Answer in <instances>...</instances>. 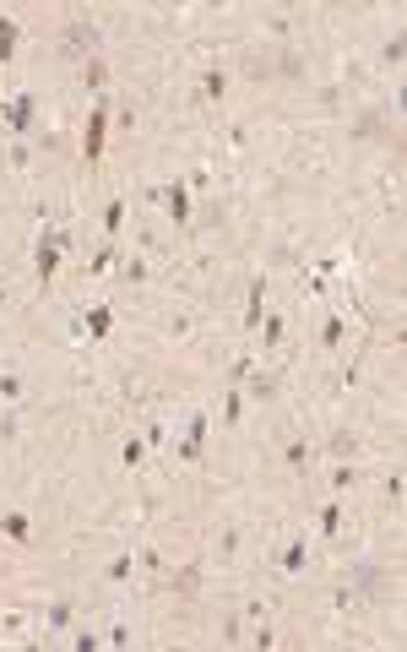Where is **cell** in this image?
Instances as JSON below:
<instances>
[{
    "label": "cell",
    "instance_id": "5b68a950",
    "mask_svg": "<svg viewBox=\"0 0 407 652\" xmlns=\"http://www.w3.org/2000/svg\"><path fill=\"white\" fill-rule=\"evenodd\" d=\"M0 533H5V538H16V544H27V538H33V527H27V516H22V511H5V516H0Z\"/></svg>",
    "mask_w": 407,
    "mask_h": 652
},
{
    "label": "cell",
    "instance_id": "3957f363",
    "mask_svg": "<svg viewBox=\"0 0 407 652\" xmlns=\"http://www.w3.org/2000/svg\"><path fill=\"white\" fill-rule=\"evenodd\" d=\"M158 196H163V207L174 213V223L190 217V196H185V185H169V191H158Z\"/></svg>",
    "mask_w": 407,
    "mask_h": 652
},
{
    "label": "cell",
    "instance_id": "7a4b0ae2",
    "mask_svg": "<svg viewBox=\"0 0 407 652\" xmlns=\"http://www.w3.org/2000/svg\"><path fill=\"white\" fill-rule=\"evenodd\" d=\"M196 587H201V566H196V560L169 577V592H180V598H196Z\"/></svg>",
    "mask_w": 407,
    "mask_h": 652
},
{
    "label": "cell",
    "instance_id": "ac0fdd59",
    "mask_svg": "<svg viewBox=\"0 0 407 652\" xmlns=\"http://www.w3.org/2000/svg\"><path fill=\"white\" fill-rule=\"evenodd\" d=\"M321 527H326V533H337V527H342V511L326 506V511H321Z\"/></svg>",
    "mask_w": 407,
    "mask_h": 652
},
{
    "label": "cell",
    "instance_id": "ba28073f",
    "mask_svg": "<svg viewBox=\"0 0 407 652\" xmlns=\"http://www.w3.org/2000/svg\"><path fill=\"white\" fill-rule=\"evenodd\" d=\"M282 462H288V468H310V446H304V440H293V446L282 451Z\"/></svg>",
    "mask_w": 407,
    "mask_h": 652
},
{
    "label": "cell",
    "instance_id": "5bb4252c",
    "mask_svg": "<svg viewBox=\"0 0 407 652\" xmlns=\"http://www.w3.org/2000/svg\"><path fill=\"white\" fill-rule=\"evenodd\" d=\"M120 223H125V202H114V207L103 213V228H109V234H120Z\"/></svg>",
    "mask_w": 407,
    "mask_h": 652
},
{
    "label": "cell",
    "instance_id": "d6986e66",
    "mask_svg": "<svg viewBox=\"0 0 407 652\" xmlns=\"http://www.w3.org/2000/svg\"><path fill=\"white\" fill-rule=\"evenodd\" d=\"M342 326H347V321H326V348H337V343H342Z\"/></svg>",
    "mask_w": 407,
    "mask_h": 652
},
{
    "label": "cell",
    "instance_id": "7c38bea8",
    "mask_svg": "<svg viewBox=\"0 0 407 652\" xmlns=\"http://www.w3.org/2000/svg\"><path fill=\"white\" fill-rule=\"evenodd\" d=\"M49 625H55V631H66V625H71V598H60V603L49 609Z\"/></svg>",
    "mask_w": 407,
    "mask_h": 652
},
{
    "label": "cell",
    "instance_id": "4fadbf2b",
    "mask_svg": "<svg viewBox=\"0 0 407 652\" xmlns=\"http://www.w3.org/2000/svg\"><path fill=\"white\" fill-rule=\"evenodd\" d=\"M228 93V76L223 71H206V98H223Z\"/></svg>",
    "mask_w": 407,
    "mask_h": 652
},
{
    "label": "cell",
    "instance_id": "8992f818",
    "mask_svg": "<svg viewBox=\"0 0 407 652\" xmlns=\"http://www.w3.org/2000/svg\"><path fill=\"white\" fill-rule=\"evenodd\" d=\"M92 44H98V27H87V22H76L66 33V49H92Z\"/></svg>",
    "mask_w": 407,
    "mask_h": 652
},
{
    "label": "cell",
    "instance_id": "30bf717a",
    "mask_svg": "<svg viewBox=\"0 0 407 652\" xmlns=\"http://www.w3.org/2000/svg\"><path fill=\"white\" fill-rule=\"evenodd\" d=\"M353 581H358V592H380V581H386V577H380L375 566H364V571H358Z\"/></svg>",
    "mask_w": 407,
    "mask_h": 652
},
{
    "label": "cell",
    "instance_id": "6da1fadb",
    "mask_svg": "<svg viewBox=\"0 0 407 652\" xmlns=\"http://www.w3.org/2000/svg\"><path fill=\"white\" fill-rule=\"evenodd\" d=\"M103 131H109V114H103V104H98V109L87 114V142H82V152H87V163H92V158L103 152Z\"/></svg>",
    "mask_w": 407,
    "mask_h": 652
},
{
    "label": "cell",
    "instance_id": "9a60e30c",
    "mask_svg": "<svg viewBox=\"0 0 407 652\" xmlns=\"http://www.w3.org/2000/svg\"><path fill=\"white\" fill-rule=\"evenodd\" d=\"M304 566V544H288V555H282V571H299Z\"/></svg>",
    "mask_w": 407,
    "mask_h": 652
},
{
    "label": "cell",
    "instance_id": "9c48e42d",
    "mask_svg": "<svg viewBox=\"0 0 407 652\" xmlns=\"http://www.w3.org/2000/svg\"><path fill=\"white\" fill-rule=\"evenodd\" d=\"M261 289H267V283H250V310H245V326H261Z\"/></svg>",
    "mask_w": 407,
    "mask_h": 652
},
{
    "label": "cell",
    "instance_id": "2e32d148",
    "mask_svg": "<svg viewBox=\"0 0 407 652\" xmlns=\"http://www.w3.org/2000/svg\"><path fill=\"white\" fill-rule=\"evenodd\" d=\"M82 82L98 87V82H103V60H87V66H82Z\"/></svg>",
    "mask_w": 407,
    "mask_h": 652
},
{
    "label": "cell",
    "instance_id": "e0dca14e",
    "mask_svg": "<svg viewBox=\"0 0 407 652\" xmlns=\"http://www.w3.org/2000/svg\"><path fill=\"white\" fill-rule=\"evenodd\" d=\"M125 577H131V555H120V560L109 566V581H125Z\"/></svg>",
    "mask_w": 407,
    "mask_h": 652
},
{
    "label": "cell",
    "instance_id": "ffe728a7",
    "mask_svg": "<svg viewBox=\"0 0 407 652\" xmlns=\"http://www.w3.org/2000/svg\"><path fill=\"white\" fill-rule=\"evenodd\" d=\"M0 310H5V293H0Z\"/></svg>",
    "mask_w": 407,
    "mask_h": 652
},
{
    "label": "cell",
    "instance_id": "52a82bcc",
    "mask_svg": "<svg viewBox=\"0 0 407 652\" xmlns=\"http://www.w3.org/2000/svg\"><path fill=\"white\" fill-rule=\"evenodd\" d=\"M11 49H16V22H11V16H0V66L11 60Z\"/></svg>",
    "mask_w": 407,
    "mask_h": 652
},
{
    "label": "cell",
    "instance_id": "277c9868",
    "mask_svg": "<svg viewBox=\"0 0 407 652\" xmlns=\"http://www.w3.org/2000/svg\"><path fill=\"white\" fill-rule=\"evenodd\" d=\"M5 120H11L16 131H27V125H33V98H27V93L11 98V104H5Z\"/></svg>",
    "mask_w": 407,
    "mask_h": 652
},
{
    "label": "cell",
    "instance_id": "8fae6325",
    "mask_svg": "<svg viewBox=\"0 0 407 652\" xmlns=\"http://www.w3.org/2000/svg\"><path fill=\"white\" fill-rule=\"evenodd\" d=\"M87 332H92V337H103V332H109V310H103V304H98V310H87Z\"/></svg>",
    "mask_w": 407,
    "mask_h": 652
}]
</instances>
